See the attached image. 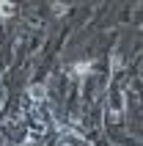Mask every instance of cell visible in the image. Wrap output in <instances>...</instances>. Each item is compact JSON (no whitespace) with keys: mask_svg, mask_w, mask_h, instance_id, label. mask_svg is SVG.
Masks as SVG:
<instances>
[{"mask_svg":"<svg viewBox=\"0 0 143 146\" xmlns=\"http://www.w3.org/2000/svg\"><path fill=\"white\" fill-rule=\"evenodd\" d=\"M72 72L77 74V77H85V74L91 72V64H88V61H85V64H74V69H72Z\"/></svg>","mask_w":143,"mask_h":146,"instance_id":"6da1fadb","label":"cell"},{"mask_svg":"<svg viewBox=\"0 0 143 146\" xmlns=\"http://www.w3.org/2000/svg\"><path fill=\"white\" fill-rule=\"evenodd\" d=\"M8 14H14V6L11 3H0V17H8Z\"/></svg>","mask_w":143,"mask_h":146,"instance_id":"7a4b0ae2","label":"cell"}]
</instances>
